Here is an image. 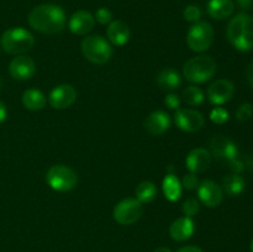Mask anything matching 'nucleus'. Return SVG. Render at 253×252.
Instances as JSON below:
<instances>
[{
  "label": "nucleus",
  "mask_w": 253,
  "mask_h": 252,
  "mask_svg": "<svg viewBox=\"0 0 253 252\" xmlns=\"http://www.w3.org/2000/svg\"><path fill=\"white\" fill-rule=\"evenodd\" d=\"M156 195H157V188L150 180H145L141 182L136 188V199L140 203H151L155 200Z\"/></svg>",
  "instance_id": "25"
},
{
  "label": "nucleus",
  "mask_w": 253,
  "mask_h": 252,
  "mask_svg": "<svg viewBox=\"0 0 253 252\" xmlns=\"http://www.w3.org/2000/svg\"><path fill=\"white\" fill-rule=\"evenodd\" d=\"M235 4L232 0H209L207 11L212 19L226 20L234 14Z\"/></svg>",
  "instance_id": "20"
},
{
  "label": "nucleus",
  "mask_w": 253,
  "mask_h": 252,
  "mask_svg": "<svg viewBox=\"0 0 253 252\" xmlns=\"http://www.w3.org/2000/svg\"><path fill=\"white\" fill-rule=\"evenodd\" d=\"M155 252H172V251H170L168 247H158V249H156Z\"/></svg>",
  "instance_id": "39"
},
{
  "label": "nucleus",
  "mask_w": 253,
  "mask_h": 252,
  "mask_svg": "<svg viewBox=\"0 0 253 252\" xmlns=\"http://www.w3.org/2000/svg\"><path fill=\"white\" fill-rule=\"evenodd\" d=\"M0 88H1V79H0Z\"/></svg>",
  "instance_id": "41"
},
{
  "label": "nucleus",
  "mask_w": 253,
  "mask_h": 252,
  "mask_svg": "<svg viewBox=\"0 0 253 252\" xmlns=\"http://www.w3.org/2000/svg\"><path fill=\"white\" fill-rule=\"evenodd\" d=\"M252 114H253V106L251 104L249 103L242 104L236 111V119L239 121H241V123H245V121H247L249 119H251Z\"/></svg>",
  "instance_id": "32"
},
{
  "label": "nucleus",
  "mask_w": 253,
  "mask_h": 252,
  "mask_svg": "<svg viewBox=\"0 0 253 252\" xmlns=\"http://www.w3.org/2000/svg\"><path fill=\"white\" fill-rule=\"evenodd\" d=\"M250 249H251V252H253V239L251 241V245H250Z\"/></svg>",
  "instance_id": "40"
},
{
  "label": "nucleus",
  "mask_w": 253,
  "mask_h": 252,
  "mask_svg": "<svg viewBox=\"0 0 253 252\" xmlns=\"http://www.w3.org/2000/svg\"><path fill=\"white\" fill-rule=\"evenodd\" d=\"M222 187H224L226 194L231 195V197H236V195L241 194L244 192L246 183H245V179L241 175L237 174V173H231V174L226 175L224 178Z\"/></svg>",
  "instance_id": "24"
},
{
  "label": "nucleus",
  "mask_w": 253,
  "mask_h": 252,
  "mask_svg": "<svg viewBox=\"0 0 253 252\" xmlns=\"http://www.w3.org/2000/svg\"><path fill=\"white\" fill-rule=\"evenodd\" d=\"M142 212V203L138 202L136 198H127L116 204V207L114 208L113 216L119 224L132 225L140 220Z\"/></svg>",
  "instance_id": "8"
},
{
  "label": "nucleus",
  "mask_w": 253,
  "mask_h": 252,
  "mask_svg": "<svg viewBox=\"0 0 253 252\" xmlns=\"http://www.w3.org/2000/svg\"><path fill=\"white\" fill-rule=\"evenodd\" d=\"M174 123L185 132H195L204 126V116L194 109H178L174 114Z\"/></svg>",
  "instance_id": "9"
},
{
  "label": "nucleus",
  "mask_w": 253,
  "mask_h": 252,
  "mask_svg": "<svg viewBox=\"0 0 253 252\" xmlns=\"http://www.w3.org/2000/svg\"><path fill=\"white\" fill-rule=\"evenodd\" d=\"M200 210V204L198 202V199L195 198H188L185 199V202L182 204V211L184 214V216L193 217L199 212Z\"/></svg>",
  "instance_id": "27"
},
{
  "label": "nucleus",
  "mask_w": 253,
  "mask_h": 252,
  "mask_svg": "<svg viewBox=\"0 0 253 252\" xmlns=\"http://www.w3.org/2000/svg\"><path fill=\"white\" fill-rule=\"evenodd\" d=\"M77 100V90L71 84H61L52 89L48 95V103L52 108L63 110L73 105Z\"/></svg>",
  "instance_id": "10"
},
{
  "label": "nucleus",
  "mask_w": 253,
  "mask_h": 252,
  "mask_svg": "<svg viewBox=\"0 0 253 252\" xmlns=\"http://www.w3.org/2000/svg\"><path fill=\"white\" fill-rule=\"evenodd\" d=\"M210 148H211V152H210L211 156H215L219 160L227 161V162L234 160V158H237V155H239V150H237V146L235 145L234 141L222 135L212 137Z\"/></svg>",
  "instance_id": "14"
},
{
  "label": "nucleus",
  "mask_w": 253,
  "mask_h": 252,
  "mask_svg": "<svg viewBox=\"0 0 253 252\" xmlns=\"http://www.w3.org/2000/svg\"><path fill=\"white\" fill-rule=\"evenodd\" d=\"M216 73V62L212 57L199 54L185 62L183 74L190 83H205Z\"/></svg>",
  "instance_id": "3"
},
{
  "label": "nucleus",
  "mask_w": 253,
  "mask_h": 252,
  "mask_svg": "<svg viewBox=\"0 0 253 252\" xmlns=\"http://www.w3.org/2000/svg\"><path fill=\"white\" fill-rule=\"evenodd\" d=\"M94 25H95V19L86 10L76 11L68 21V27L72 34L79 35V36L89 34L93 30Z\"/></svg>",
  "instance_id": "15"
},
{
  "label": "nucleus",
  "mask_w": 253,
  "mask_h": 252,
  "mask_svg": "<svg viewBox=\"0 0 253 252\" xmlns=\"http://www.w3.org/2000/svg\"><path fill=\"white\" fill-rule=\"evenodd\" d=\"M46 182L57 192H69L78 183V175L71 167L64 165H54L47 170Z\"/></svg>",
  "instance_id": "6"
},
{
  "label": "nucleus",
  "mask_w": 253,
  "mask_h": 252,
  "mask_svg": "<svg viewBox=\"0 0 253 252\" xmlns=\"http://www.w3.org/2000/svg\"><path fill=\"white\" fill-rule=\"evenodd\" d=\"M106 36L109 42L116 47H121L126 44L130 40V29L127 24H125L121 20H115L108 25L106 29Z\"/></svg>",
  "instance_id": "18"
},
{
  "label": "nucleus",
  "mask_w": 253,
  "mask_h": 252,
  "mask_svg": "<svg viewBox=\"0 0 253 252\" xmlns=\"http://www.w3.org/2000/svg\"><path fill=\"white\" fill-rule=\"evenodd\" d=\"M236 2L237 6L241 10H244V11H247V10L251 9L253 5V0H236Z\"/></svg>",
  "instance_id": "35"
},
{
  "label": "nucleus",
  "mask_w": 253,
  "mask_h": 252,
  "mask_svg": "<svg viewBox=\"0 0 253 252\" xmlns=\"http://www.w3.org/2000/svg\"><path fill=\"white\" fill-rule=\"evenodd\" d=\"M22 104L29 110H41L46 105V96L39 89H27L22 94Z\"/></svg>",
  "instance_id": "22"
},
{
  "label": "nucleus",
  "mask_w": 253,
  "mask_h": 252,
  "mask_svg": "<svg viewBox=\"0 0 253 252\" xmlns=\"http://www.w3.org/2000/svg\"><path fill=\"white\" fill-rule=\"evenodd\" d=\"M36 72V64L31 57L19 54L9 64V73L16 81H27Z\"/></svg>",
  "instance_id": "11"
},
{
  "label": "nucleus",
  "mask_w": 253,
  "mask_h": 252,
  "mask_svg": "<svg viewBox=\"0 0 253 252\" xmlns=\"http://www.w3.org/2000/svg\"><path fill=\"white\" fill-rule=\"evenodd\" d=\"M1 47L10 54H24L29 52L35 44V37L27 30L22 27H12L2 34Z\"/></svg>",
  "instance_id": "4"
},
{
  "label": "nucleus",
  "mask_w": 253,
  "mask_h": 252,
  "mask_svg": "<svg viewBox=\"0 0 253 252\" xmlns=\"http://www.w3.org/2000/svg\"><path fill=\"white\" fill-rule=\"evenodd\" d=\"M195 224L192 220V217L183 216L179 219L174 220L170 224L169 227V235L173 240L175 241H185V240L190 239L194 234Z\"/></svg>",
  "instance_id": "19"
},
{
  "label": "nucleus",
  "mask_w": 253,
  "mask_h": 252,
  "mask_svg": "<svg viewBox=\"0 0 253 252\" xmlns=\"http://www.w3.org/2000/svg\"><path fill=\"white\" fill-rule=\"evenodd\" d=\"M229 166L232 169V172L237 173V174L245 169V163L242 161H240L239 158H234V160L229 161Z\"/></svg>",
  "instance_id": "34"
},
{
  "label": "nucleus",
  "mask_w": 253,
  "mask_h": 252,
  "mask_svg": "<svg viewBox=\"0 0 253 252\" xmlns=\"http://www.w3.org/2000/svg\"><path fill=\"white\" fill-rule=\"evenodd\" d=\"M183 16L188 22H198L202 17V10L197 5H188L183 11Z\"/></svg>",
  "instance_id": "29"
},
{
  "label": "nucleus",
  "mask_w": 253,
  "mask_h": 252,
  "mask_svg": "<svg viewBox=\"0 0 253 252\" xmlns=\"http://www.w3.org/2000/svg\"><path fill=\"white\" fill-rule=\"evenodd\" d=\"M180 184H182V187L184 188V189L194 190V189H197L198 185H199V179H198V177L195 175V173L190 172L183 177Z\"/></svg>",
  "instance_id": "31"
},
{
  "label": "nucleus",
  "mask_w": 253,
  "mask_h": 252,
  "mask_svg": "<svg viewBox=\"0 0 253 252\" xmlns=\"http://www.w3.org/2000/svg\"><path fill=\"white\" fill-rule=\"evenodd\" d=\"M226 36L236 49L251 51L253 49V17L246 12L232 17L227 25Z\"/></svg>",
  "instance_id": "2"
},
{
  "label": "nucleus",
  "mask_w": 253,
  "mask_h": 252,
  "mask_svg": "<svg viewBox=\"0 0 253 252\" xmlns=\"http://www.w3.org/2000/svg\"><path fill=\"white\" fill-rule=\"evenodd\" d=\"M143 125L148 133L153 136H161L170 127V118L162 110L153 111L145 119Z\"/></svg>",
  "instance_id": "17"
},
{
  "label": "nucleus",
  "mask_w": 253,
  "mask_h": 252,
  "mask_svg": "<svg viewBox=\"0 0 253 252\" xmlns=\"http://www.w3.org/2000/svg\"><path fill=\"white\" fill-rule=\"evenodd\" d=\"M81 47L83 56L94 64H105L113 56L111 44L99 35L86 36Z\"/></svg>",
  "instance_id": "5"
},
{
  "label": "nucleus",
  "mask_w": 253,
  "mask_h": 252,
  "mask_svg": "<svg viewBox=\"0 0 253 252\" xmlns=\"http://www.w3.org/2000/svg\"><path fill=\"white\" fill-rule=\"evenodd\" d=\"M211 165V153L205 148H194L189 152L185 160V166L192 173H202Z\"/></svg>",
  "instance_id": "16"
},
{
  "label": "nucleus",
  "mask_w": 253,
  "mask_h": 252,
  "mask_svg": "<svg viewBox=\"0 0 253 252\" xmlns=\"http://www.w3.org/2000/svg\"><path fill=\"white\" fill-rule=\"evenodd\" d=\"M163 193H165V197L167 198L169 202H177L182 197V184H180V180L178 179L175 174H167L163 179L162 183Z\"/></svg>",
  "instance_id": "23"
},
{
  "label": "nucleus",
  "mask_w": 253,
  "mask_h": 252,
  "mask_svg": "<svg viewBox=\"0 0 253 252\" xmlns=\"http://www.w3.org/2000/svg\"><path fill=\"white\" fill-rule=\"evenodd\" d=\"M29 25L41 34L54 35L66 27V12L54 4H42L34 7L29 14Z\"/></svg>",
  "instance_id": "1"
},
{
  "label": "nucleus",
  "mask_w": 253,
  "mask_h": 252,
  "mask_svg": "<svg viewBox=\"0 0 253 252\" xmlns=\"http://www.w3.org/2000/svg\"><path fill=\"white\" fill-rule=\"evenodd\" d=\"M229 118V111L224 108H220V106L214 108L211 110V113H210V120H211L212 123L217 124V125H222V124L227 123Z\"/></svg>",
  "instance_id": "28"
},
{
  "label": "nucleus",
  "mask_w": 253,
  "mask_h": 252,
  "mask_svg": "<svg viewBox=\"0 0 253 252\" xmlns=\"http://www.w3.org/2000/svg\"><path fill=\"white\" fill-rule=\"evenodd\" d=\"M235 86L227 79H217L208 89V99L214 105H222L234 96Z\"/></svg>",
  "instance_id": "12"
},
{
  "label": "nucleus",
  "mask_w": 253,
  "mask_h": 252,
  "mask_svg": "<svg viewBox=\"0 0 253 252\" xmlns=\"http://www.w3.org/2000/svg\"><path fill=\"white\" fill-rule=\"evenodd\" d=\"M246 77H247V81H249V83L251 84L252 88H253V61L249 64V66H247Z\"/></svg>",
  "instance_id": "36"
},
{
  "label": "nucleus",
  "mask_w": 253,
  "mask_h": 252,
  "mask_svg": "<svg viewBox=\"0 0 253 252\" xmlns=\"http://www.w3.org/2000/svg\"><path fill=\"white\" fill-rule=\"evenodd\" d=\"M156 81H157L158 86H161L162 89L174 90V89L179 88L180 83H182V77L175 69L165 68L157 74Z\"/></svg>",
  "instance_id": "21"
},
{
  "label": "nucleus",
  "mask_w": 253,
  "mask_h": 252,
  "mask_svg": "<svg viewBox=\"0 0 253 252\" xmlns=\"http://www.w3.org/2000/svg\"><path fill=\"white\" fill-rule=\"evenodd\" d=\"M180 98L179 95L174 93H169L168 95H166L165 98V104L168 106L169 109H174V110H178L180 109Z\"/></svg>",
  "instance_id": "33"
},
{
  "label": "nucleus",
  "mask_w": 253,
  "mask_h": 252,
  "mask_svg": "<svg viewBox=\"0 0 253 252\" xmlns=\"http://www.w3.org/2000/svg\"><path fill=\"white\" fill-rule=\"evenodd\" d=\"M198 197L204 205L215 208L221 204L224 192L222 188L214 180H204L198 185Z\"/></svg>",
  "instance_id": "13"
},
{
  "label": "nucleus",
  "mask_w": 253,
  "mask_h": 252,
  "mask_svg": "<svg viewBox=\"0 0 253 252\" xmlns=\"http://www.w3.org/2000/svg\"><path fill=\"white\" fill-rule=\"evenodd\" d=\"M6 116H7V111H6V108H5V104L0 100V124H2L5 120H6Z\"/></svg>",
  "instance_id": "37"
},
{
  "label": "nucleus",
  "mask_w": 253,
  "mask_h": 252,
  "mask_svg": "<svg viewBox=\"0 0 253 252\" xmlns=\"http://www.w3.org/2000/svg\"><path fill=\"white\" fill-rule=\"evenodd\" d=\"M94 19L101 25H109L113 21V12L108 7H100V9L96 10Z\"/></svg>",
  "instance_id": "30"
},
{
  "label": "nucleus",
  "mask_w": 253,
  "mask_h": 252,
  "mask_svg": "<svg viewBox=\"0 0 253 252\" xmlns=\"http://www.w3.org/2000/svg\"><path fill=\"white\" fill-rule=\"evenodd\" d=\"M177 252H204L200 247L198 246H184L178 250Z\"/></svg>",
  "instance_id": "38"
},
{
  "label": "nucleus",
  "mask_w": 253,
  "mask_h": 252,
  "mask_svg": "<svg viewBox=\"0 0 253 252\" xmlns=\"http://www.w3.org/2000/svg\"><path fill=\"white\" fill-rule=\"evenodd\" d=\"M214 42V29L209 22L198 21L190 26L187 34V44L192 51L204 52Z\"/></svg>",
  "instance_id": "7"
},
{
  "label": "nucleus",
  "mask_w": 253,
  "mask_h": 252,
  "mask_svg": "<svg viewBox=\"0 0 253 252\" xmlns=\"http://www.w3.org/2000/svg\"><path fill=\"white\" fill-rule=\"evenodd\" d=\"M183 100L190 106H197L204 101V93L195 85H189L183 91Z\"/></svg>",
  "instance_id": "26"
}]
</instances>
